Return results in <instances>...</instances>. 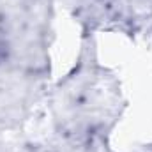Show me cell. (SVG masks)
Returning a JSON list of instances; mask_svg holds the SVG:
<instances>
[{"label": "cell", "instance_id": "obj_1", "mask_svg": "<svg viewBox=\"0 0 152 152\" xmlns=\"http://www.w3.org/2000/svg\"><path fill=\"white\" fill-rule=\"evenodd\" d=\"M51 134L41 152H78L110 142L127 108L120 80L99 62L97 34L80 28L75 66L46 92Z\"/></svg>", "mask_w": 152, "mask_h": 152}, {"label": "cell", "instance_id": "obj_2", "mask_svg": "<svg viewBox=\"0 0 152 152\" xmlns=\"http://www.w3.org/2000/svg\"><path fill=\"white\" fill-rule=\"evenodd\" d=\"M131 16L136 23L138 36L152 34V0H127Z\"/></svg>", "mask_w": 152, "mask_h": 152}]
</instances>
